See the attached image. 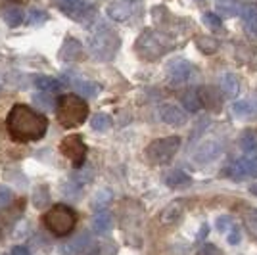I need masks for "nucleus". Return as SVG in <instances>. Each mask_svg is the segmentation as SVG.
Returning <instances> with one entry per match:
<instances>
[{
	"label": "nucleus",
	"mask_w": 257,
	"mask_h": 255,
	"mask_svg": "<svg viewBox=\"0 0 257 255\" xmlns=\"http://www.w3.org/2000/svg\"><path fill=\"white\" fill-rule=\"evenodd\" d=\"M6 129L16 142H35L46 135L48 119L25 104H16L6 117Z\"/></svg>",
	"instance_id": "nucleus-1"
},
{
	"label": "nucleus",
	"mask_w": 257,
	"mask_h": 255,
	"mask_svg": "<svg viewBox=\"0 0 257 255\" xmlns=\"http://www.w3.org/2000/svg\"><path fill=\"white\" fill-rule=\"evenodd\" d=\"M182 104L184 107L188 109V111H198L200 107H202V102H200V96H198V90L196 88H190L186 94L182 96Z\"/></svg>",
	"instance_id": "nucleus-29"
},
{
	"label": "nucleus",
	"mask_w": 257,
	"mask_h": 255,
	"mask_svg": "<svg viewBox=\"0 0 257 255\" xmlns=\"http://www.w3.org/2000/svg\"><path fill=\"white\" fill-rule=\"evenodd\" d=\"M12 255H29V253H27V249H25V247L18 245V247H14V249H12Z\"/></svg>",
	"instance_id": "nucleus-41"
},
{
	"label": "nucleus",
	"mask_w": 257,
	"mask_h": 255,
	"mask_svg": "<svg viewBox=\"0 0 257 255\" xmlns=\"http://www.w3.org/2000/svg\"><path fill=\"white\" fill-rule=\"evenodd\" d=\"M202 22H204L211 31H219V29H221V18L215 16V14H204Z\"/></svg>",
	"instance_id": "nucleus-33"
},
{
	"label": "nucleus",
	"mask_w": 257,
	"mask_h": 255,
	"mask_svg": "<svg viewBox=\"0 0 257 255\" xmlns=\"http://www.w3.org/2000/svg\"><path fill=\"white\" fill-rule=\"evenodd\" d=\"M167 75L173 85H184L196 75V67L188 60H173L167 67Z\"/></svg>",
	"instance_id": "nucleus-9"
},
{
	"label": "nucleus",
	"mask_w": 257,
	"mask_h": 255,
	"mask_svg": "<svg viewBox=\"0 0 257 255\" xmlns=\"http://www.w3.org/2000/svg\"><path fill=\"white\" fill-rule=\"evenodd\" d=\"M242 219H244V224L247 226L249 234L257 240V207H246L242 213Z\"/></svg>",
	"instance_id": "nucleus-28"
},
{
	"label": "nucleus",
	"mask_w": 257,
	"mask_h": 255,
	"mask_svg": "<svg viewBox=\"0 0 257 255\" xmlns=\"http://www.w3.org/2000/svg\"><path fill=\"white\" fill-rule=\"evenodd\" d=\"M173 48V41L161 31H154V29H146L139 37V41L135 44V50L142 60L154 62L161 56L169 52Z\"/></svg>",
	"instance_id": "nucleus-3"
},
{
	"label": "nucleus",
	"mask_w": 257,
	"mask_h": 255,
	"mask_svg": "<svg viewBox=\"0 0 257 255\" xmlns=\"http://www.w3.org/2000/svg\"><path fill=\"white\" fill-rule=\"evenodd\" d=\"M184 209H186V200H175L169 205H165V209L161 211L160 221L163 224H175L181 221V217L184 215Z\"/></svg>",
	"instance_id": "nucleus-16"
},
{
	"label": "nucleus",
	"mask_w": 257,
	"mask_h": 255,
	"mask_svg": "<svg viewBox=\"0 0 257 255\" xmlns=\"http://www.w3.org/2000/svg\"><path fill=\"white\" fill-rule=\"evenodd\" d=\"M226 242L230 245H238L242 242V232H240V228H238L236 224H232V226L228 228V232H226Z\"/></svg>",
	"instance_id": "nucleus-34"
},
{
	"label": "nucleus",
	"mask_w": 257,
	"mask_h": 255,
	"mask_svg": "<svg viewBox=\"0 0 257 255\" xmlns=\"http://www.w3.org/2000/svg\"><path fill=\"white\" fill-rule=\"evenodd\" d=\"M35 86L39 88V90H43V92H58L60 88H62V83L58 81V79H54V77H48V75H37L35 77Z\"/></svg>",
	"instance_id": "nucleus-24"
},
{
	"label": "nucleus",
	"mask_w": 257,
	"mask_h": 255,
	"mask_svg": "<svg viewBox=\"0 0 257 255\" xmlns=\"http://www.w3.org/2000/svg\"><path fill=\"white\" fill-rule=\"evenodd\" d=\"M207 232H209V226H207V223H205V224H202V228H200V232H198V240L202 242L204 236H207Z\"/></svg>",
	"instance_id": "nucleus-40"
},
{
	"label": "nucleus",
	"mask_w": 257,
	"mask_h": 255,
	"mask_svg": "<svg viewBox=\"0 0 257 255\" xmlns=\"http://www.w3.org/2000/svg\"><path fill=\"white\" fill-rule=\"evenodd\" d=\"M44 226L54 234V236H67L75 228L77 224V213L64 203H58L50 207L48 211L43 215Z\"/></svg>",
	"instance_id": "nucleus-5"
},
{
	"label": "nucleus",
	"mask_w": 257,
	"mask_h": 255,
	"mask_svg": "<svg viewBox=\"0 0 257 255\" xmlns=\"http://www.w3.org/2000/svg\"><path fill=\"white\" fill-rule=\"evenodd\" d=\"M90 125H92V129L98 131V133H104V131H107V129L111 127V117L106 115V113H96V115L92 117Z\"/></svg>",
	"instance_id": "nucleus-30"
},
{
	"label": "nucleus",
	"mask_w": 257,
	"mask_h": 255,
	"mask_svg": "<svg viewBox=\"0 0 257 255\" xmlns=\"http://www.w3.org/2000/svg\"><path fill=\"white\" fill-rule=\"evenodd\" d=\"M48 20V14L43 10H31L29 14V25H41Z\"/></svg>",
	"instance_id": "nucleus-36"
},
{
	"label": "nucleus",
	"mask_w": 257,
	"mask_h": 255,
	"mask_svg": "<svg viewBox=\"0 0 257 255\" xmlns=\"http://www.w3.org/2000/svg\"><path fill=\"white\" fill-rule=\"evenodd\" d=\"M64 79L75 88L77 94H81L83 98H94L98 94V90H100V86L96 83H90V81H86V79H83V77H79L75 73H65Z\"/></svg>",
	"instance_id": "nucleus-14"
},
{
	"label": "nucleus",
	"mask_w": 257,
	"mask_h": 255,
	"mask_svg": "<svg viewBox=\"0 0 257 255\" xmlns=\"http://www.w3.org/2000/svg\"><path fill=\"white\" fill-rule=\"evenodd\" d=\"M190 182L192 179L181 169H175V171H169L167 175H165V184L169 186V188H175V190H179V188H186V186H190Z\"/></svg>",
	"instance_id": "nucleus-22"
},
{
	"label": "nucleus",
	"mask_w": 257,
	"mask_h": 255,
	"mask_svg": "<svg viewBox=\"0 0 257 255\" xmlns=\"http://www.w3.org/2000/svg\"><path fill=\"white\" fill-rule=\"evenodd\" d=\"M92 228L96 234H107L113 228V217L106 209H100L92 219Z\"/></svg>",
	"instance_id": "nucleus-20"
},
{
	"label": "nucleus",
	"mask_w": 257,
	"mask_h": 255,
	"mask_svg": "<svg viewBox=\"0 0 257 255\" xmlns=\"http://www.w3.org/2000/svg\"><path fill=\"white\" fill-rule=\"evenodd\" d=\"M219 90L226 96V98H236V94L240 92V81L234 73L226 71V73L221 75L219 79Z\"/></svg>",
	"instance_id": "nucleus-19"
},
{
	"label": "nucleus",
	"mask_w": 257,
	"mask_h": 255,
	"mask_svg": "<svg viewBox=\"0 0 257 255\" xmlns=\"http://www.w3.org/2000/svg\"><path fill=\"white\" fill-rule=\"evenodd\" d=\"M23 18H25V16H23V10L18 8V6H10V8H6V10L2 12V20L6 22V25H10V27L22 25Z\"/></svg>",
	"instance_id": "nucleus-26"
},
{
	"label": "nucleus",
	"mask_w": 257,
	"mask_h": 255,
	"mask_svg": "<svg viewBox=\"0 0 257 255\" xmlns=\"http://www.w3.org/2000/svg\"><path fill=\"white\" fill-rule=\"evenodd\" d=\"M58 56H60L62 62H79V60L85 58V50H83V44L79 43L77 39L67 37L64 41V44L60 46Z\"/></svg>",
	"instance_id": "nucleus-13"
},
{
	"label": "nucleus",
	"mask_w": 257,
	"mask_h": 255,
	"mask_svg": "<svg viewBox=\"0 0 257 255\" xmlns=\"http://www.w3.org/2000/svg\"><path fill=\"white\" fill-rule=\"evenodd\" d=\"M119 46H121L119 35L113 29H107V27L96 29V31L90 35V39H88L90 54L96 60H100V62H109L117 54Z\"/></svg>",
	"instance_id": "nucleus-4"
},
{
	"label": "nucleus",
	"mask_w": 257,
	"mask_h": 255,
	"mask_svg": "<svg viewBox=\"0 0 257 255\" xmlns=\"http://www.w3.org/2000/svg\"><path fill=\"white\" fill-rule=\"evenodd\" d=\"M111 196H109V192H100V196H96V202H106V200H109Z\"/></svg>",
	"instance_id": "nucleus-42"
},
{
	"label": "nucleus",
	"mask_w": 257,
	"mask_h": 255,
	"mask_svg": "<svg viewBox=\"0 0 257 255\" xmlns=\"http://www.w3.org/2000/svg\"><path fill=\"white\" fill-rule=\"evenodd\" d=\"M142 8V2L140 0H117L113 4L107 6V16L113 20V22H128L133 20Z\"/></svg>",
	"instance_id": "nucleus-8"
},
{
	"label": "nucleus",
	"mask_w": 257,
	"mask_h": 255,
	"mask_svg": "<svg viewBox=\"0 0 257 255\" xmlns=\"http://www.w3.org/2000/svg\"><path fill=\"white\" fill-rule=\"evenodd\" d=\"M240 146L244 150V156L249 160H257V131H244Z\"/></svg>",
	"instance_id": "nucleus-21"
},
{
	"label": "nucleus",
	"mask_w": 257,
	"mask_h": 255,
	"mask_svg": "<svg viewBox=\"0 0 257 255\" xmlns=\"http://www.w3.org/2000/svg\"><path fill=\"white\" fill-rule=\"evenodd\" d=\"M249 190H251V194H255V196H257V184H253V186H251Z\"/></svg>",
	"instance_id": "nucleus-44"
},
{
	"label": "nucleus",
	"mask_w": 257,
	"mask_h": 255,
	"mask_svg": "<svg viewBox=\"0 0 257 255\" xmlns=\"http://www.w3.org/2000/svg\"><path fill=\"white\" fill-rule=\"evenodd\" d=\"M226 175L232 179V181H244V179H255L257 177V160H249V158H242V160H236L228 165Z\"/></svg>",
	"instance_id": "nucleus-10"
},
{
	"label": "nucleus",
	"mask_w": 257,
	"mask_h": 255,
	"mask_svg": "<svg viewBox=\"0 0 257 255\" xmlns=\"http://www.w3.org/2000/svg\"><path fill=\"white\" fill-rule=\"evenodd\" d=\"M232 224H234V223H232V219H230L228 215H221V217L217 219V230H219V232H223V234H226V232H228V228H230Z\"/></svg>",
	"instance_id": "nucleus-37"
},
{
	"label": "nucleus",
	"mask_w": 257,
	"mask_h": 255,
	"mask_svg": "<svg viewBox=\"0 0 257 255\" xmlns=\"http://www.w3.org/2000/svg\"><path fill=\"white\" fill-rule=\"evenodd\" d=\"M257 111V107L253 102L249 100H236L232 104V113H234L238 119H249Z\"/></svg>",
	"instance_id": "nucleus-25"
},
{
	"label": "nucleus",
	"mask_w": 257,
	"mask_h": 255,
	"mask_svg": "<svg viewBox=\"0 0 257 255\" xmlns=\"http://www.w3.org/2000/svg\"><path fill=\"white\" fill-rule=\"evenodd\" d=\"M160 119L165 123V125H169V127H182L184 123H186V111L179 107L177 104H163L160 106Z\"/></svg>",
	"instance_id": "nucleus-11"
},
{
	"label": "nucleus",
	"mask_w": 257,
	"mask_h": 255,
	"mask_svg": "<svg viewBox=\"0 0 257 255\" xmlns=\"http://www.w3.org/2000/svg\"><path fill=\"white\" fill-rule=\"evenodd\" d=\"M60 152L73 163V167H83L86 160V144L79 135H69L60 142Z\"/></svg>",
	"instance_id": "nucleus-7"
},
{
	"label": "nucleus",
	"mask_w": 257,
	"mask_h": 255,
	"mask_svg": "<svg viewBox=\"0 0 257 255\" xmlns=\"http://www.w3.org/2000/svg\"><path fill=\"white\" fill-rule=\"evenodd\" d=\"M12 200V190L8 186H0V207H6Z\"/></svg>",
	"instance_id": "nucleus-38"
},
{
	"label": "nucleus",
	"mask_w": 257,
	"mask_h": 255,
	"mask_svg": "<svg viewBox=\"0 0 257 255\" xmlns=\"http://www.w3.org/2000/svg\"><path fill=\"white\" fill-rule=\"evenodd\" d=\"M33 102H35V106L43 107V109H46V111L54 107L52 96H48V94H35L33 96Z\"/></svg>",
	"instance_id": "nucleus-32"
},
{
	"label": "nucleus",
	"mask_w": 257,
	"mask_h": 255,
	"mask_svg": "<svg viewBox=\"0 0 257 255\" xmlns=\"http://www.w3.org/2000/svg\"><path fill=\"white\" fill-rule=\"evenodd\" d=\"M88 117V104L81 96L65 94L58 100V121L64 129H75L83 125Z\"/></svg>",
	"instance_id": "nucleus-2"
},
{
	"label": "nucleus",
	"mask_w": 257,
	"mask_h": 255,
	"mask_svg": "<svg viewBox=\"0 0 257 255\" xmlns=\"http://www.w3.org/2000/svg\"><path fill=\"white\" fill-rule=\"evenodd\" d=\"M223 152V146L219 140H205L200 148L194 154V161L196 163H209V161L217 160Z\"/></svg>",
	"instance_id": "nucleus-15"
},
{
	"label": "nucleus",
	"mask_w": 257,
	"mask_h": 255,
	"mask_svg": "<svg viewBox=\"0 0 257 255\" xmlns=\"http://www.w3.org/2000/svg\"><path fill=\"white\" fill-rule=\"evenodd\" d=\"M115 249H117V247L111 244V242H100L92 255H113L115 253Z\"/></svg>",
	"instance_id": "nucleus-35"
},
{
	"label": "nucleus",
	"mask_w": 257,
	"mask_h": 255,
	"mask_svg": "<svg viewBox=\"0 0 257 255\" xmlns=\"http://www.w3.org/2000/svg\"><path fill=\"white\" fill-rule=\"evenodd\" d=\"M215 8L223 18H234L242 10L238 0H215Z\"/></svg>",
	"instance_id": "nucleus-23"
},
{
	"label": "nucleus",
	"mask_w": 257,
	"mask_h": 255,
	"mask_svg": "<svg viewBox=\"0 0 257 255\" xmlns=\"http://www.w3.org/2000/svg\"><path fill=\"white\" fill-rule=\"evenodd\" d=\"M16 2H20V0H0V6H4V4H16Z\"/></svg>",
	"instance_id": "nucleus-43"
},
{
	"label": "nucleus",
	"mask_w": 257,
	"mask_h": 255,
	"mask_svg": "<svg viewBox=\"0 0 257 255\" xmlns=\"http://www.w3.org/2000/svg\"><path fill=\"white\" fill-rule=\"evenodd\" d=\"M242 18H244V23H246V27L249 31L257 35V8L255 6H251V4H247V6H242Z\"/></svg>",
	"instance_id": "nucleus-27"
},
{
	"label": "nucleus",
	"mask_w": 257,
	"mask_h": 255,
	"mask_svg": "<svg viewBox=\"0 0 257 255\" xmlns=\"http://www.w3.org/2000/svg\"><path fill=\"white\" fill-rule=\"evenodd\" d=\"M56 4L65 16L79 20V22H83V18L90 12V6L86 0H56Z\"/></svg>",
	"instance_id": "nucleus-12"
},
{
	"label": "nucleus",
	"mask_w": 257,
	"mask_h": 255,
	"mask_svg": "<svg viewBox=\"0 0 257 255\" xmlns=\"http://www.w3.org/2000/svg\"><path fill=\"white\" fill-rule=\"evenodd\" d=\"M196 44H198V48L205 54L215 52L217 46H219V43H217L215 39H211V37H198V39H196Z\"/></svg>",
	"instance_id": "nucleus-31"
},
{
	"label": "nucleus",
	"mask_w": 257,
	"mask_h": 255,
	"mask_svg": "<svg viewBox=\"0 0 257 255\" xmlns=\"http://www.w3.org/2000/svg\"><path fill=\"white\" fill-rule=\"evenodd\" d=\"M88 245H90V234L85 230V232L79 234L77 238L69 240V242H65L64 245H60V253L62 255H81Z\"/></svg>",
	"instance_id": "nucleus-17"
},
{
	"label": "nucleus",
	"mask_w": 257,
	"mask_h": 255,
	"mask_svg": "<svg viewBox=\"0 0 257 255\" xmlns=\"http://www.w3.org/2000/svg\"><path fill=\"white\" fill-rule=\"evenodd\" d=\"M179 148H181L179 137H165V139L154 140L146 148V156L154 165H163V163H169L177 156Z\"/></svg>",
	"instance_id": "nucleus-6"
},
{
	"label": "nucleus",
	"mask_w": 257,
	"mask_h": 255,
	"mask_svg": "<svg viewBox=\"0 0 257 255\" xmlns=\"http://www.w3.org/2000/svg\"><path fill=\"white\" fill-rule=\"evenodd\" d=\"M198 255H221V251H219V247L213 244H205L200 251H198Z\"/></svg>",
	"instance_id": "nucleus-39"
},
{
	"label": "nucleus",
	"mask_w": 257,
	"mask_h": 255,
	"mask_svg": "<svg viewBox=\"0 0 257 255\" xmlns=\"http://www.w3.org/2000/svg\"><path fill=\"white\" fill-rule=\"evenodd\" d=\"M198 96H200V102L202 106L209 107V109H219L223 106V98H221V90L217 86H204L198 90Z\"/></svg>",
	"instance_id": "nucleus-18"
},
{
	"label": "nucleus",
	"mask_w": 257,
	"mask_h": 255,
	"mask_svg": "<svg viewBox=\"0 0 257 255\" xmlns=\"http://www.w3.org/2000/svg\"><path fill=\"white\" fill-rule=\"evenodd\" d=\"M196 2H202V0H196Z\"/></svg>",
	"instance_id": "nucleus-45"
}]
</instances>
